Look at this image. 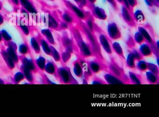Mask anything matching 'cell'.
I'll list each match as a JSON object with an SVG mask.
<instances>
[{
	"label": "cell",
	"mask_w": 159,
	"mask_h": 117,
	"mask_svg": "<svg viewBox=\"0 0 159 117\" xmlns=\"http://www.w3.org/2000/svg\"><path fill=\"white\" fill-rule=\"evenodd\" d=\"M78 20H79V28H80V29H81L82 32L85 35V36L88 40L89 42L88 44L90 45L91 50L92 51L93 57L98 60L103 61L104 58L101 53L100 44L98 41L94 33L91 32L89 30V29L86 25V23H84L82 22V20L79 19H78Z\"/></svg>",
	"instance_id": "cell-1"
},
{
	"label": "cell",
	"mask_w": 159,
	"mask_h": 117,
	"mask_svg": "<svg viewBox=\"0 0 159 117\" xmlns=\"http://www.w3.org/2000/svg\"><path fill=\"white\" fill-rule=\"evenodd\" d=\"M71 32L73 35L74 38L76 42L77 47L79 48L81 57L85 58L93 57L92 51L90 45L86 43L82 37L80 30L76 27H71Z\"/></svg>",
	"instance_id": "cell-2"
},
{
	"label": "cell",
	"mask_w": 159,
	"mask_h": 117,
	"mask_svg": "<svg viewBox=\"0 0 159 117\" xmlns=\"http://www.w3.org/2000/svg\"><path fill=\"white\" fill-rule=\"evenodd\" d=\"M108 70L109 73L121 79L125 84H131L129 78L125 73L124 69L116 63L113 58H111L108 66Z\"/></svg>",
	"instance_id": "cell-3"
},
{
	"label": "cell",
	"mask_w": 159,
	"mask_h": 117,
	"mask_svg": "<svg viewBox=\"0 0 159 117\" xmlns=\"http://www.w3.org/2000/svg\"><path fill=\"white\" fill-rule=\"evenodd\" d=\"M57 73L59 80L63 84H79L72 75L69 68L67 67L60 68L58 69Z\"/></svg>",
	"instance_id": "cell-4"
},
{
	"label": "cell",
	"mask_w": 159,
	"mask_h": 117,
	"mask_svg": "<svg viewBox=\"0 0 159 117\" xmlns=\"http://www.w3.org/2000/svg\"><path fill=\"white\" fill-rule=\"evenodd\" d=\"M64 2L69 11L72 13L77 18L80 20H85L86 18V13L83 9L80 8L72 2L67 0H64Z\"/></svg>",
	"instance_id": "cell-5"
},
{
	"label": "cell",
	"mask_w": 159,
	"mask_h": 117,
	"mask_svg": "<svg viewBox=\"0 0 159 117\" xmlns=\"http://www.w3.org/2000/svg\"><path fill=\"white\" fill-rule=\"evenodd\" d=\"M102 61L96 59L87 62L92 73L97 74L101 71H108V66H106Z\"/></svg>",
	"instance_id": "cell-6"
},
{
	"label": "cell",
	"mask_w": 159,
	"mask_h": 117,
	"mask_svg": "<svg viewBox=\"0 0 159 117\" xmlns=\"http://www.w3.org/2000/svg\"><path fill=\"white\" fill-rule=\"evenodd\" d=\"M108 32L110 38L114 40L121 38V33L117 24L114 22L109 23L108 26Z\"/></svg>",
	"instance_id": "cell-7"
},
{
	"label": "cell",
	"mask_w": 159,
	"mask_h": 117,
	"mask_svg": "<svg viewBox=\"0 0 159 117\" xmlns=\"http://www.w3.org/2000/svg\"><path fill=\"white\" fill-rule=\"evenodd\" d=\"M121 15L123 20L129 26L136 27V23L133 18V14L123 5L121 7Z\"/></svg>",
	"instance_id": "cell-8"
},
{
	"label": "cell",
	"mask_w": 159,
	"mask_h": 117,
	"mask_svg": "<svg viewBox=\"0 0 159 117\" xmlns=\"http://www.w3.org/2000/svg\"><path fill=\"white\" fill-rule=\"evenodd\" d=\"M99 44L102 47L105 52L108 54H112V44L111 43L110 40L105 34H102L99 36Z\"/></svg>",
	"instance_id": "cell-9"
},
{
	"label": "cell",
	"mask_w": 159,
	"mask_h": 117,
	"mask_svg": "<svg viewBox=\"0 0 159 117\" xmlns=\"http://www.w3.org/2000/svg\"><path fill=\"white\" fill-rule=\"evenodd\" d=\"M88 5L92 11V15L93 17L102 20H104L107 19V15L103 9L95 6L94 4H88Z\"/></svg>",
	"instance_id": "cell-10"
},
{
	"label": "cell",
	"mask_w": 159,
	"mask_h": 117,
	"mask_svg": "<svg viewBox=\"0 0 159 117\" xmlns=\"http://www.w3.org/2000/svg\"><path fill=\"white\" fill-rule=\"evenodd\" d=\"M104 78L105 79V82L108 84H110V85L125 84L124 82L121 79L110 73L104 75Z\"/></svg>",
	"instance_id": "cell-11"
},
{
	"label": "cell",
	"mask_w": 159,
	"mask_h": 117,
	"mask_svg": "<svg viewBox=\"0 0 159 117\" xmlns=\"http://www.w3.org/2000/svg\"><path fill=\"white\" fill-rule=\"evenodd\" d=\"M72 40L67 35L64 36L62 38V43L66 49V51L72 54L73 52L74 44Z\"/></svg>",
	"instance_id": "cell-12"
},
{
	"label": "cell",
	"mask_w": 159,
	"mask_h": 117,
	"mask_svg": "<svg viewBox=\"0 0 159 117\" xmlns=\"http://www.w3.org/2000/svg\"><path fill=\"white\" fill-rule=\"evenodd\" d=\"M139 51L142 56L145 57H149L153 54L151 47L146 43H144L141 45L139 47Z\"/></svg>",
	"instance_id": "cell-13"
},
{
	"label": "cell",
	"mask_w": 159,
	"mask_h": 117,
	"mask_svg": "<svg viewBox=\"0 0 159 117\" xmlns=\"http://www.w3.org/2000/svg\"><path fill=\"white\" fill-rule=\"evenodd\" d=\"M19 3L24 9L31 13H36V9L29 0H19Z\"/></svg>",
	"instance_id": "cell-14"
},
{
	"label": "cell",
	"mask_w": 159,
	"mask_h": 117,
	"mask_svg": "<svg viewBox=\"0 0 159 117\" xmlns=\"http://www.w3.org/2000/svg\"><path fill=\"white\" fill-rule=\"evenodd\" d=\"M74 73L78 78H82L84 75L83 69L78 59L73 63Z\"/></svg>",
	"instance_id": "cell-15"
},
{
	"label": "cell",
	"mask_w": 159,
	"mask_h": 117,
	"mask_svg": "<svg viewBox=\"0 0 159 117\" xmlns=\"http://www.w3.org/2000/svg\"><path fill=\"white\" fill-rule=\"evenodd\" d=\"M62 19L64 22L68 24H72L74 22V17L72 13L69 11H66L64 12L62 16Z\"/></svg>",
	"instance_id": "cell-16"
},
{
	"label": "cell",
	"mask_w": 159,
	"mask_h": 117,
	"mask_svg": "<svg viewBox=\"0 0 159 117\" xmlns=\"http://www.w3.org/2000/svg\"><path fill=\"white\" fill-rule=\"evenodd\" d=\"M136 57L134 56L132 51L130 52L128 54L127 56V58H126V65L129 68L131 69H134L136 68Z\"/></svg>",
	"instance_id": "cell-17"
},
{
	"label": "cell",
	"mask_w": 159,
	"mask_h": 117,
	"mask_svg": "<svg viewBox=\"0 0 159 117\" xmlns=\"http://www.w3.org/2000/svg\"><path fill=\"white\" fill-rule=\"evenodd\" d=\"M146 77L148 83L150 84H157L159 83V76L153 73L150 71L146 72Z\"/></svg>",
	"instance_id": "cell-18"
},
{
	"label": "cell",
	"mask_w": 159,
	"mask_h": 117,
	"mask_svg": "<svg viewBox=\"0 0 159 117\" xmlns=\"http://www.w3.org/2000/svg\"><path fill=\"white\" fill-rule=\"evenodd\" d=\"M112 49L114 50V52L117 54L121 58L125 59V56H124V52L122 50L121 45H120L118 42H114L112 44Z\"/></svg>",
	"instance_id": "cell-19"
},
{
	"label": "cell",
	"mask_w": 159,
	"mask_h": 117,
	"mask_svg": "<svg viewBox=\"0 0 159 117\" xmlns=\"http://www.w3.org/2000/svg\"><path fill=\"white\" fill-rule=\"evenodd\" d=\"M129 79L131 84L134 85H141L142 84L141 77L139 75L137 74L132 72H129Z\"/></svg>",
	"instance_id": "cell-20"
},
{
	"label": "cell",
	"mask_w": 159,
	"mask_h": 117,
	"mask_svg": "<svg viewBox=\"0 0 159 117\" xmlns=\"http://www.w3.org/2000/svg\"><path fill=\"white\" fill-rule=\"evenodd\" d=\"M133 18L136 23H141L145 21V18L143 13L141 10H137L133 14Z\"/></svg>",
	"instance_id": "cell-21"
},
{
	"label": "cell",
	"mask_w": 159,
	"mask_h": 117,
	"mask_svg": "<svg viewBox=\"0 0 159 117\" xmlns=\"http://www.w3.org/2000/svg\"><path fill=\"white\" fill-rule=\"evenodd\" d=\"M136 68L141 72H145L148 70V64L144 60H139L136 64Z\"/></svg>",
	"instance_id": "cell-22"
},
{
	"label": "cell",
	"mask_w": 159,
	"mask_h": 117,
	"mask_svg": "<svg viewBox=\"0 0 159 117\" xmlns=\"http://www.w3.org/2000/svg\"><path fill=\"white\" fill-rule=\"evenodd\" d=\"M49 26L51 29H55L59 27V25L57 20L52 16L50 15L49 16Z\"/></svg>",
	"instance_id": "cell-23"
},
{
	"label": "cell",
	"mask_w": 159,
	"mask_h": 117,
	"mask_svg": "<svg viewBox=\"0 0 159 117\" xmlns=\"http://www.w3.org/2000/svg\"><path fill=\"white\" fill-rule=\"evenodd\" d=\"M147 64H148V68L149 71L159 76V68L157 65L154 63L148 62H147Z\"/></svg>",
	"instance_id": "cell-24"
},
{
	"label": "cell",
	"mask_w": 159,
	"mask_h": 117,
	"mask_svg": "<svg viewBox=\"0 0 159 117\" xmlns=\"http://www.w3.org/2000/svg\"><path fill=\"white\" fill-rule=\"evenodd\" d=\"M134 40L136 43H137L139 45H142L143 43H145L144 38L143 35L141 34L140 32H137L134 35Z\"/></svg>",
	"instance_id": "cell-25"
},
{
	"label": "cell",
	"mask_w": 159,
	"mask_h": 117,
	"mask_svg": "<svg viewBox=\"0 0 159 117\" xmlns=\"http://www.w3.org/2000/svg\"><path fill=\"white\" fill-rule=\"evenodd\" d=\"M42 34L47 37V38L49 40V41L50 42L51 44H54V38H53V37L52 35L51 31L49 29L42 30Z\"/></svg>",
	"instance_id": "cell-26"
},
{
	"label": "cell",
	"mask_w": 159,
	"mask_h": 117,
	"mask_svg": "<svg viewBox=\"0 0 159 117\" xmlns=\"http://www.w3.org/2000/svg\"><path fill=\"white\" fill-rule=\"evenodd\" d=\"M51 54L52 55L53 57V58H54L56 61L59 62L61 60V57H60V55L59 54V53L58 52V51L53 48V47H51Z\"/></svg>",
	"instance_id": "cell-27"
},
{
	"label": "cell",
	"mask_w": 159,
	"mask_h": 117,
	"mask_svg": "<svg viewBox=\"0 0 159 117\" xmlns=\"http://www.w3.org/2000/svg\"><path fill=\"white\" fill-rule=\"evenodd\" d=\"M46 70L48 73L51 74H54L56 72V69H55V66H54V64L51 62L47 64Z\"/></svg>",
	"instance_id": "cell-28"
},
{
	"label": "cell",
	"mask_w": 159,
	"mask_h": 117,
	"mask_svg": "<svg viewBox=\"0 0 159 117\" xmlns=\"http://www.w3.org/2000/svg\"><path fill=\"white\" fill-rule=\"evenodd\" d=\"M92 85H103V84H107V83L100 78L95 77L92 79Z\"/></svg>",
	"instance_id": "cell-29"
},
{
	"label": "cell",
	"mask_w": 159,
	"mask_h": 117,
	"mask_svg": "<svg viewBox=\"0 0 159 117\" xmlns=\"http://www.w3.org/2000/svg\"><path fill=\"white\" fill-rule=\"evenodd\" d=\"M71 53L67 52L66 51L62 54V60L64 62L67 63L68 62L71 57Z\"/></svg>",
	"instance_id": "cell-30"
},
{
	"label": "cell",
	"mask_w": 159,
	"mask_h": 117,
	"mask_svg": "<svg viewBox=\"0 0 159 117\" xmlns=\"http://www.w3.org/2000/svg\"><path fill=\"white\" fill-rule=\"evenodd\" d=\"M146 4L150 7L153 6L159 7V2H157L156 0H145Z\"/></svg>",
	"instance_id": "cell-31"
},
{
	"label": "cell",
	"mask_w": 159,
	"mask_h": 117,
	"mask_svg": "<svg viewBox=\"0 0 159 117\" xmlns=\"http://www.w3.org/2000/svg\"><path fill=\"white\" fill-rule=\"evenodd\" d=\"M132 51L133 54H134V56H135V57H136V60L137 61H138L139 60H142L143 59V57L142 56V54L139 52V51H137L136 49H133L132 50Z\"/></svg>",
	"instance_id": "cell-32"
},
{
	"label": "cell",
	"mask_w": 159,
	"mask_h": 117,
	"mask_svg": "<svg viewBox=\"0 0 159 117\" xmlns=\"http://www.w3.org/2000/svg\"><path fill=\"white\" fill-rule=\"evenodd\" d=\"M127 2L129 6L132 9L134 7H136L137 4V0H127Z\"/></svg>",
	"instance_id": "cell-33"
},
{
	"label": "cell",
	"mask_w": 159,
	"mask_h": 117,
	"mask_svg": "<svg viewBox=\"0 0 159 117\" xmlns=\"http://www.w3.org/2000/svg\"><path fill=\"white\" fill-rule=\"evenodd\" d=\"M2 35V36L4 37V38H5L6 40H8L11 39V37L10 35H8V32L6 31H5V30H2L1 32Z\"/></svg>",
	"instance_id": "cell-34"
},
{
	"label": "cell",
	"mask_w": 159,
	"mask_h": 117,
	"mask_svg": "<svg viewBox=\"0 0 159 117\" xmlns=\"http://www.w3.org/2000/svg\"><path fill=\"white\" fill-rule=\"evenodd\" d=\"M27 47L24 45H23L20 46V51L23 54H25L27 53Z\"/></svg>",
	"instance_id": "cell-35"
},
{
	"label": "cell",
	"mask_w": 159,
	"mask_h": 117,
	"mask_svg": "<svg viewBox=\"0 0 159 117\" xmlns=\"http://www.w3.org/2000/svg\"><path fill=\"white\" fill-rule=\"evenodd\" d=\"M31 43L34 49H36L37 51H39V49H38V45H37V42L35 39V38H32L31 40Z\"/></svg>",
	"instance_id": "cell-36"
},
{
	"label": "cell",
	"mask_w": 159,
	"mask_h": 117,
	"mask_svg": "<svg viewBox=\"0 0 159 117\" xmlns=\"http://www.w3.org/2000/svg\"><path fill=\"white\" fill-rule=\"evenodd\" d=\"M107 1L111 4L112 6L115 9H118V7H117V4L116 3L115 0H107Z\"/></svg>",
	"instance_id": "cell-37"
},
{
	"label": "cell",
	"mask_w": 159,
	"mask_h": 117,
	"mask_svg": "<svg viewBox=\"0 0 159 117\" xmlns=\"http://www.w3.org/2000/svg\"><path fill=\"white\" fill-rule=\"evenodd\" d=\"M60 27L61 29H66L68 27V24L65 22H62L60 24Z\"/></svg>",
	"instance_id": "cell-38"
},
{
	"label": "cell",
	"mask_w": 159,
	"mask_h": 117,
	"mask_svg": "<svg viewBox=\"0 0 159 117\" xmlns=\"http://www.w3.org/2000/svg\"><path fill=\"white\" fill-rule=\"evenodd\" d=\"M21 28H22V29H23V32L25 33L26 34H29V29H28L27 27H26V26H21Z\"/></svg>",
	"instance_id": "cell-39"
},
{
	"label": "cell",
	"mask_w": 159,
	"mask_h": 117,
	"mask_svg": "<svg viewBox=\"0 0 159 117\" xmlns=\"http://www.w3.org/2000/svg\"><path fill=\"white\" fill-rule=\"evenodd\" d=\"M13 4H14V5H19V0H11Z\"/></svg>",
	"instance_id": "cell-40"
},
{
	"label": "cell",
	"mask_w": 159,
	"mask_h": 117,
	"mask_svg": "<svg viewBox=\"0 0 159 117\" xmlns=\"http://www.w3.org/2000/svg\"><path fill=\"white\" fill-rule=\"evenodd\" d=\"M97 0H87L88 4H94Z\"/></svg>",
	"instance_id": "cell-41"
},
{
	"label": "cell",
	"mask_w": 159,
	"mask_h": 117,
	"mask_svg": "<svg viewBox=\"0 0 159 117\" xmlns=\"http://www.w3.org/2000/svg\"><path fill=\"white\" fill-rule=\"evenodd\" d=\"M3 22V18L2 16L0 14V25H1Z\"/></svg>",
	"instance_id": "cell-42"
},
{
	"label": "cell",
	"mask_w": 159,
	"mask_h": 117,
	"mask_svg": "<svg viewBox=\"0 0 159 117\" xmlns=\"http://www.w3.org/2000/svg\"><path fill=\"white\" fill-rule=\"evenodd\" d=\"M117 1H118L119 3L123 5V0H117Z\"/></svg>",
	"instance_id": "cell-43"
},
{
	"label": "cell",
	"mask_w": 159,
	"mask_h": 117,
	"mask_svg": "<svg viewBox=\"0 0 159 117\" xmlns=\"http://www.w3.org/2000/svg\"><path fill=\"white\" fill-rule=\"evenodd\" d=\"M2 35H1V33L0 32V41H1L2 39Z\"/></svg>",
	"instance_id": "cell-44"
},
{
	"label": "cell",
	"mask_w": 159,
	"mask_h": 117,
	"mask_svg": "<svg viewBox=\"0 0 159 117\" xmlns=\"http://www.w3.org/2000/svg\"><path fill=\"white\" fill-rule=\"evenodd\" d=\"M2 9V4L1 3V2H0V11Z\"/></svg>",
	"instance_id": "cell-45"
},
{
	"label": "cell",
	"mask_w": 159,
	"mask_h": 117,
	"mask_svg": "<svg viewBox=\"0 0 159 117\" xmlns=\"http://www.w3.org/2000/svg\"><path fill=\"white\" fill-rule=\"evenodd\" d=\"M50 1H53V0H50Z\"/></svg>",
	"instance_id": "cell-46"
}]
</instances>
